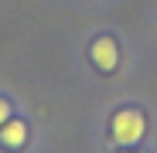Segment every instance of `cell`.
<instances>
[{
    "mask_svg": "<svg viewBox=\"0 0 157 153\" xmlns=\"http://www.w3.org/2000/svg\"><path fill=\"white\" fill-rule=\"evenodd\" d=\"M0 143H4L7 150H21L24 143H28V122H21V119L0 122Z\"/></svg>",
    "mask_w": 157,
    "mask_h": 153,
    "instance_id": "3",
    "label": "cell"
},
{
    "mask_svg": "<svg viewBox=\"0 0 157 153\" xmlns=\"http://www.w3.org/2000/svg\"><path fill=\"white\" fill-rule=\"evenodd\" d=\"M123 153H140V150H130V146H123Z\"/></svg>",
    "mask_w": 157,
    "mask_h": 153,
    "instance_id": "5",
    "label": "cell"
},
{
    "mask_svg": "<svg viewBox=\"0 0 157 153\" xmlns=\"http://www.w3.org/2000/svg\"><path fill=\"white\" fill-rule=\"evenodd\" d=\"M7 119H10V102L0 99V122H7Z\"/></svg>",
    "mask_w": 157,
    "mask_h": 153,
    "instance_id": "4",
    "label": "cell"
},
{
    "mask_svg": "<svg viewBox=\"0 0 157 153\" xmlns=\"http://www.w3.org/2000/svg\"><path fill=\"white\" fill-rule=\"evenodd\" d=\"M89 58H92V65H96L99 71H113V68L120 65V44H116V38L99 34V38L89 44Z\"/></svg>",
    "mask_w": 157,
    "mask_h": 153,
    "instance_id": "2",
    "label": "cell"
},
{
    "mask_svg": "<svg viewBox=\"0 0 157 153\" xmlns=\"http://www.w3.org/2000/svg\"><path fill=\"white\" fill-rule=\"evenodd\" d=\"M144 129H147V119H144L140 109H120L109 119V136L120 146H137L140 136H144Z\"/></svg>",
    "mask_w": 157,
    "mask_h": 153,
    "instance_id": "1",
    "label": "cell"
}]
</instances>
